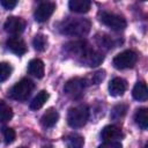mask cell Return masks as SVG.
I'll return each mask as SVG.
<instances>
[{"label": "cell", "instance_id": "cell-1", "mask_svg": "<svg viewBox=\"0 0 148 148\" xmlns=\"http://www.w3.org/2000/svg\"><path fill=\"white\" fill-rule=\"evenodd\" d=\"M90 30V21L87 18H80V17H69L66 20L61 27V32L68 36H75L81 37L89 32Z\"/></svg>", "mask_w": 148, "mask_h": 148}, {"label": "cell", "instance_id": "cell-2", "mask_svg": "<svg viewBox=\"0 0 148 148\" xmlns=\"http://www.w3.org/2000/svg\"><path fill=\"white\" fill-rule=\"evenodd\" d=\"M89 118V109L87 105H76L68 110L67 113V123L73 128L83 127Z\"/></svg>", "mask_w": 148, "mask_h": 148}, {"label": "cell", "instance_id": "cell-3", "mask_svg": "<svg viewBox=\"0 0 148 148\" xmlns=\"http://www.w3.org/2000/svg\"><path fill=\"white\" fill-rule=\"evenodd\" d=\"M34 89V82L30 79H22L16 82L9 91L12 98L16 101H25Z\"/></svg>", "mask_w": 148, "mask_h": 148}, {"label": "cell", "instance_id": "cell-4", "mask_svg": "<svg viewBox=\"0 0 148 148\" xmlns=\"http://www.w3.org/2000/svg\"><path fill=\"white\" fill-rule=\"evenodd\" d=\"M99 21L106 25L108 28L114 30V31H120L126 28V20L118 14L114 13H109V12H102L99 14Z\"/></svg>", "mask_w": 148, "mask_h": 148}, {"label": "cell", "instance_id": "cell-5", "mask_svg": "<svg viewBox=\"0 0 148 148\" xmlns=\"http://www.w3.org/2000/svg\"><path fill=\"white\" fill-rule=\"evenodd\" d=\"M138 61V54L136 52L132 50H125L120 53H118L113 60L112 64L117 69H126L133 67Z\"/></svg>", "mask_w": 148, "mask_h": 148}, {"label": "cell", "instance_id": "cell-6", "mask_svg": "<svg viewBox=\"0 0 148 148\" xmlns=\"http://www.w3.org/2000/svg\"><path fill=\"white\" fill-rule=\"evenodd\" d=\"M86 87H87L86 79H83V77H73V79H71L66 82V84L64 86V91L71 98L76 99V98H80L83 95V91H84Z\"/></svg>", "mask_w": 148, "mask_h": 148}, {"label": "cell", "instance_id": "cell-7", "mask_svg": "<svg viewBox=\"0 0 148 148\" xmlns=\"http://www.w3.org/2000/svg\"><path fill=\"white\" fill-rule=\"evenodd\" d=\"M54 9H56V3L54 2H51V1L40 2L37 6L36 10H35V20L37 22H40V23L47 21L51 17V15L53 14Z\"/></svg>", "mask_w": 148, "mask_h": 148}, {"label": "cell", "instance_id": "cell-8", "mask_svg": "<svg viewBox=\"0 0 148 148\" xmlns=\"http://www.w3.org/2000/svg\"><path fill=\"white\" fill-rule=\"evenodd\" d=\"M3 28L6 30V32L13 35V36H18L20 34L23 32L24 28H25V22L21 18V17H16V16H10L6 20Z\"/></svg>", "mask_w": 148, "mask_h": 148}, {"label": "cell", "instance_id": "cell-9", "mask_svg": "<svg viewBox=\"0 0 148 148\" xmlns=\"http://www.w3.org/2000/svg\"><path fill=\"white\" fill-rule=\"evenodd\" d=\"M80 58H81V61H82L83 64H86L87 66H91V67L98 66V65L103 61V56H102L99 52H96L95 50L89 49L88 46H87L86 50L81 53Z\"/></svg>", "mask_w": 148, "mask_h": 148}, {"label": "cell", "instance_id": "cell-10", "mask_svg": "<svg viewBox=\"0 0 148 148\" xmlns=\"http://www.w3.org/2000/svg\"><path fill=\"white\" fill-rule=\"evenodd\" d=\"M6 45L9 51L15 53L16 56H23L27 52V45L24 40L18 36H12L7 39Z\"/></svg>", "mask_w": 148, "mask_h": 148}, {"label": "cell", "instance_id": "cell-11", "mask_svg": "<svg viewBox=\"0 0 148 148\" xmlns=\"http://www.w3.org/2000/svg\"><path fill=\"white\" fill-rule=\"evenodd\" d=\"M127 88V82L121 77H114L109 83V94L111 96H121Z\"/></svg>", "mask_w": 148, "mask_h": 148}, {"label": "cell", "instance_id": "cell-12", "mask_svg": "<svg viewBox=\"0 0 148 148\" xmlns=\"http://www.w3.org/2000/svg\"><path fill=\"white\" fill-rule=\"evenodd\" d=\"M101 136L104 141H118L123 136V133L116 125H108L102 130Z\"/></svg>", "mask_w": 148, "mask_h": 148}, {"label": "cell", "instance_id": "cell-13", "mask_svg": "<svg viewBox=\"0 0 148 148\" xmlns=\"http://www.w3.org/2000/svg\"><path fill=\"white\" fill-rule=\"evenodd\" d=\"M58 119H59V113H58V111H57L56 109H52V108H51V109L46 110V112L42 116V118H40V124H42L43 127L50 128V127H53V126L57 124Z\"/></svg>", "mask_w": 148, "mask_h": 148}, {"label": "cell", "instance_id": "cell-14", "mask_svg": "<svg viewBox=\"0 0 148 148\" xmlns=\"http://www.w3.org/2000/svg\"><path fill=\"white\" fill-rule=\"evenodd\" d=\"M28 72L32 76H35L37 79H42L44 76V72H45L44 62L40 59H32V60H30L29 64H28Z\"/></svg>", "mask_w": 148, "mask_h": 148}, {"label": "cell", "instance_id": "cell-15", "mask_svg": "<svg viewBox=\"0 0 148 148\" xmlns=\"http://www.w3.org/2000/svg\"><path fill=\"white\" fill-rule=\"evenodd\" d=\"M91 2L89 0H71L68 2V7L74 13H87L90 9Z\"/></svg>", "mask_w": 148, "mask_h": 148}, {"label": "cell", "instance_id": "cell-16", "mask_svg": "<svg viewBox=\"0 0 148 148\" xmlns=\"http://www.w3.org/2000/svg\"><path fill=\"white\" fill-rule=\"evenodd\" d=\"M65 145L67 148H82L84 145V139L80 134L71 133L64 138Z\"/></svg>", "mask_w": 148, "mask_h": 148}, {"label": "cell", "instance_id": "cell-17", "mask_svg": "<svg viewBox=\"0 0 148 148\" xmlns=\"http://www.w3.org/2000/svg\"><path fill=\"white\" fill-rule=\"evenodd\" d=\"M132 95L134 97V99L143 102L147 99L148 97V91H147V86L143 81H139L135 83L133 90H132Z\"/></svg>", "mask_w": 148, "mask_h": 148}, {"label": "cell", "instance_id": "cell-18", "mask_svg": "<svg viewBox=\"0 0 148 148\" xmlns=\"http://www.w3.org/2000/svg\"><path fill=\"white\" fill-rule=\"evenodd\" d=\"M47 99H49V92H47L46 90L39 91V92L32 98V101L30 102V109H31V110H35V111L39 110V109L46 103Z\"/></svg>", "mask_w": 148, "mask_h": 148}, {"label": "cell", "instance_id": "cell-19", "mask_svg": "<svg viewBox=\"0 0 148 148\" xmlns=\"http://www.w3.org/2000/svg\"><path fill=\"white\" fill-rule=\"evenodd\" d=\"M134 120L141 130L143 131L147 130L148 128V110L146 108L139 109L134 114Z\"/></svg>", "mask_w": 148, "mask_h": 148}, {"label": "cell", "instance_id": "cell-20", "mask_svg": "<svg viewBox=\"0 0 148 148\" xmlns=\"http://www.w3.org/2000/svg\"><path fill=\"white\" fill-rule=\"evenodd\" d=\"M13 118V110L5 102H0V123L9 121Z\"/></svg>", "mask_w": 148, "mask_h": 148}, {"label": "cell", "instance_id": "cell-21", "mask_svg": "<svg viewBox=\"0 0 148 148\" xmlns=\"http://www.w3.org/2000/svg\"><path fill=\"white\" fill-rule=\"evenodd\" d=\"M32 45L35 47L36 51H39V52H43L45 51L46 46H47V38L42 35V34H38L35 36L34 40H32Z\"/></svg>", "mask_w": 148, "mask_h": 148}, {"label": "cell", "instance_id": "cell-22", "mask_svg": "<svg viewBox=\"0 0 148 148\" xmlns=\"http://www.w3.org/2000/svg\"><path fill=\"white\" fill-rule=\"evenodd\" d=\"M126 111H127V106L125 104H117L111 110L110 118L113 119V120H118V119H120V118H123L125 116Z\"/></svg>", "mask_w": 148, "mask_h": 148}, {"label": "cell", "instance_id": "cell-23", "mask_svg": "<svg viewBox=\"0 0 148 148\" xmlns=\"http://www.w3.org/2000/svg\"><path fill=\"white\" fill-rule=\"evenodd\" d=\"M12 74V66L8 62H0V83L6 81Z\"/></svg>", "mask_w": 148, "mask_h": 148}, {"label": "cell", "instance_id": "cell-24", "mask_svg": "<svg viewBox=\"0 0 148 148\" xmlns=\"http://www.w3.org/2000/svg\"><path fill=\"white\" fill-rule=\"evenodd\" d=\"M104 76H105V72L101 69V71H97V72L92 73V75L90 76V81H86V82H87V84L88 83H90V84H98L101 81H103Z\"/></svg>", "mask_w": 148, "mask_h": 148}, {"label": "cell", "instance_id": "cell-25", "mask_svg": "<svg viewBox=\"0 0 148 148\" xmlns=\"http://www.w3.org/2000/svg\"><path fill=\"white\" fill-rule=\"evenodd\" d=\"M2 133H3V138H5V142L6 143H12L16 138L15 131L13 128H10V127H5L2 130Z\"/></svg>", "mask_w": 148, "mask_h": 148}, {"label": "cell", "instance_id": "cell-26", "mask_svg": "<svg viewBox=\"0 0 148 148\" xmlns=\"http://www.w3.org/2000/svg\"><path fill=\"white\" fill-rule=\"evenodd\" d=\"M98 148H123V146L119 141H104Z\"/></svg>", "mask_w": 148, "mask_h": 148}, {"label": "cell", "instance_id": "cell-27", "mask_svg": "<svg viewBox=\"0 0 148 148\" xmlns=\"http://www.w3.org/2000/svg\"><path fill=\"white\" fill-rule=\"evenodd\" d=\"M0 5L5 9H13L17 5V1L16 0H0Z\"/></svg>", "mask_w": 148, "mask_h": 148}, {"label": "cell", "instance_id": "cell-28", "mask_svg": "<svg viewBox=\"0 0 148 148\" xmlns=\"http://www.w3.org/2000/svg\"><path fill=\"white\" fill-rule=\"evenodd\" d=\"M18 148H27V147H18Z\"/></svg>", "mask_w": 148, "mask_h": 148}]
</instances>
